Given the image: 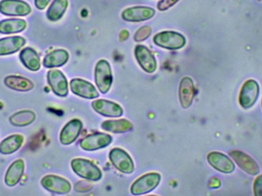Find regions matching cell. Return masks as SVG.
Segmentation results:
<instances>
[{
    "label": "cell",
    "instance_id": "7",
    "mask_svg": "<svg viewBox=\"0 0 262 196\" xmlns=\"http://www.w3.org/2000/svg\"><path fill=\"white\" fill-rule=\"evenodd\" d=\"M229 156L236 164L249 175L255 176L259 173V166L252 157L239 150L231 151Z\"/></svg>",
    "mask_w": 262,
    "mask_h": 196
},
{
    "label": "cell",
    "instance_id": "9",
    "mask_svg": "<svg viewBox=\"0 0 262 196\" xmlns=\"http://www.w3.org/2000/svg\"><path fill=\"white\" fill-rule=\"evenodd\" d=\"M41 185L49 192L55 193L66 194L71 190L70 183L57 176H46L41 180Z\"/></svg>",
    "mask_w": 262,
    "mask_h": 196
},
{
    "label": "cell",
    "instance_id": "8",
    "mask_svg": "<svg viewBox=\"0 0 262 196\" xmlns=\"http://www.w3.org/2000/svg\"><path fill=\"white\" fill-rule=\"evenodd\" d=\"M110 160L114 166L124 173H132L134 166L130 156L123 149H112L110 153Z\"/></svg>",
    "mask_w": 262,
    "mask_h": 196
},
{
    "label": "cell",
    "instance_id": "25",
    "mask_svg": "<svg viewBox=\"0 0 262 196\" xmlns=\"http://www.w3.org/2000/svg\"><path fill=\"white\" fill-rule=\"evenodd\" d=\"M26 28V21L18 18H10L0 21V33L12 34L23 32Z\"/></svg>",
    "mask_w": 262,
    "mask_h": 196
},
{
    "label": "cell",
    "instance_id": "18",
    "mask_svg": "<svg viewBox=\"0 0 262 196\" xmlns=\"http://www.w3.org/2000/svg\"><path fill=\"white\" fill-rule=\"evenodd\" d=\"M82 128V123L79 120H72L66 125L60 135L61 143L69 145L75 141Z\"/></svg>",
    "mask_w": 262,
    "mask_h": 196
},
{
    "label": "cell",
    "instance_id": "23",
    "mask_svg": "<svg viewBox=\"0 0 262 196\" xmlns=\"http://www.w3.org/2000/svg\"><path fill=\"white\" fill-rule=\"evenodd\" d=\"M24 141V137L18 134L10 136L4 139L0 143V153L4 155L13 154L18 150Z\"/></svg>",
    "mask_w": 262,
    "mask_h": 196
},
{
    "label": "cell",
    "instance_id": "10",
    "mask_svg": "<svg viewBox=\"0 0 262 196\" xmlns=\"http://www.w3.org/2000/svg\"><path fill=\"white\" fill-rule=\"evenodd\" d=\"M209 164L220 172L223 173H232L235 170L233 162L225 154L219 152H212L208 155Z\"/></svg>",
    "mask_w": 262,
    "mask_h": 196
},
{
    "label": "cell",
    "instance_id": "28",
    "mask_svg": "<svg viewBox=\"0 0 262 196\" xmlns=\"http://www.w3.org/2000/svg\"><path fill=\"white\" fill-rule=\"evenodd\" d=\"M68 0H55L49 7L47 12V17L51 21H57L64 15L67 9Z\"/></svg>",
    "mask_w": 262,
    "mask_h": 196
},
{
    "label": "cell",
    "instance_id": "21",
    "mask_svg": "<svg viewBox=\"0 0 262 196\" xmlns=\"http://www.w3.org/2000/svg\"><path fill=\"white\" fill-rule=\"evenodd\" d=\"M69 53L63 49H58L46 55L43 61V66L48 69L61 67L69 60Z\"/></svg>",
    "mask_w": 262,
    "mask_h": 196
},
{
    "label": "cell",
    "instance_id": "26",
    "mask_svg": "<svg viewBox=\"0 0 262 196\" xmlns=\"http://www.w3.org/2000/svg\"><path fill=\"white\" fill-rule=\"evenodd\" d=\"M104 130L112 133H126L132 129V123L127 120H108L102 123Z\"/></svg>",
    "mask_w": 262,
    "mask_h": 196
},
{
    "label": "cell",
    "instance_id": "4",
    "mask_svg": "<svg viewBox=\"0 0 262 196\" xmlns=\"http://www.w3.org/2000/svg\"><path fill=\"white\" fill-rule=\"evenodd\" d=\"M259 86L255 80H249L243 84L239 95V103L244 109L252 107L258 100Z\"/></svg>",
    "mask_w": 262,
    "mask_h": 196
},
{
    "label": "cell",
    "instance_id": "15",
    "mask_svg": "<svg viewBox=\"0 0 262 196\" xmlns=\"http://www.w3.org/2000/svg\"><path fill=\"white\" fill-rule=\"evenodd\" d=\"M92 106L96 112L105 117H118L123 114L122 108L119 105L108 100H95Z\"/></svg>",
    "mask_w": 262,
    "mask_h": 196
},
{
    "label": "cell",
    "instance_id": "13",
    "mask_svg": "<svg viewBox=\"0 0 262 196\" xmlns=\"http://www.w3.org/2000/svg\"><path fill=\"white\" fill-rule=\"evenodd\" d=\"M136 58L142 69L147 73H154L157 70V61L147 48L137 46L135 49Z\"/></svg>",
    "mask_w": 262,
    "mask_h": 196
},
{
    "label": "cell",
    "instance_id": "1",
    "mask_svg": "<svg viewBox=\"0 0 262 196\" xmlns=\"http://www.w3.org/2000/svg\"><path fill=\"white\" fill-rule=\"evenodd\" d=\"M154 41L160 47L169 50H177L185 46L186 38L178 32L166 31L156 35Z\"/></svg>",
    "mask_w": 262,
    "mask_h": 196
},
{
    "label": "cell",
    "instance_id": "20",
    "mask_svg": "<svg viewBox=\"0 0 262 196\" xmlns=\"http://www.w3.org/2000/svg\"><path fill=\"white\" fill-rule=\"evenodd\" d=\"M25 170V163L23 160H17L12 163L6 172L5 183L7 186H14L20 181Z\"/></svg>",
    "mask_w": 262,
    "mask_h": 196
},
{
    "label": "cell",
    "instance_id": "29",
    "mask_svg": "<svg viewBox=\"0 0 262 196\" xmlns=\"http://www.w3.org/2000/svg\"><path fill=\"white\" fill-rule=\"evenodd\" d=\"M151 29L149 26H143L140 28L134 35V40L136 41H144L145 39L148 38L150 35Z\"/></svg>",
    "mask_w": 262,
    "mask_h": 196
},
{
    "label": "cell",
    "instance_id": "30",
    "mask_svg": "<svg viewBox=\"0 0 262 196\" xmlns=\"http://www.w3.org/2000/svg\"><path fill=\"white\" fill-rule=\"evenodd\" d=\"M179 0H160L157 5V7H158L159 10L165 11L169 8L172 7Z\"/></svg>",
    "mask_w": 262,
    "mask_h": 196
},
{
    "label": "cell",
    "instance_id": "2",
    "mask_svg": "<svg viewBox=\"0 0 262 196\" xmlns=\"http://www.w3.org/2000/svg\"><path fill=\"white\" fill-rule=\"evenodd\" d=\"M72 167L75 173L82 178L92 181L101 180L102 176L98 166H95L92 162L84 159H75L72 160Z\"/></svg>",
    "mask_w": 262,
    "mask_h": 196
},
{
    "label": "cell",
    "instance_id": "33",
    "mask_svg": "<svg viewBox=\"0 0 262 196\" xmlns=\"http://www.w3.org/2000/svg\"><path fill=\"white\" fill-rule=\"evenodd\" d=\"M220 186H221V182L215 177L211 179L210 181H209V187L212 188V189H216V188L220 187Z\"/></svg>",
    "mask_w": 262,
    "mask_h": 196
},
{
    "label": "cell",
    "instance_id": "11",
    "mask_svg": "<svg viewBox=\"0 0 262 196\" xmlns=\"http://www.w3.org/2000/svg\"><path fill=\"white\" fill-rule=\"evenodd\" d=\"M48 81L55 95L60 97L67 96L69 93L68 81L62 72L52 70L48 73Z\"/></svg>",
    "mask_w": 262,
    "mask_h": 196
},
{
    "label": "cell",
    "instance_id": "17",
    "mask_svg": "<svg viewBox=\"0 0 262 196\" xmlns=\"http://www.w3.org/2000/svg\"><path fill=\"white\" fill-rule=\"evenodd\" d=\"M195 90L193 81L189 77H185L182 79L180 84V100L183 108L189 107L192 104Z\"/></svg>",
    "mask_w": 262,
    "mask_h": 196
},
{
    "label": "cell",
    "instance_id": "12",
    "mask_svg": "<svg viewBox=\"0 0 262 196\" xmlns=\"http://www.w3.org/2000/svg\"><path fill=\"white\" fill-rule=\"evenodd\" d=\"M112 141V137L107 134H96L88 136L81 140L80 145L84 150L93 151L108 146Z\"/></svg>",
    "mask_w": 262,
    "mask_h": 196
},
{
    "label": "cell",
    "instance_id": "24",
    "mask_svg": "<svg viewBox=\"0 0 262 196\" xmlns=\"http://www.w3.org/2000/svg\"><path fill=\"white\" fill-rule=\"evenodd\" d=\"M4 83L9 89L18 92H28L34 88L33 83L30 80L20 76L6 77Z\"/></svg>",
    "mask_w": 262,
    "mask_h": 196
},
{
    "label": "cell",
    "instance_id": "14",
    "mask_svg": "<svg viewBox=\"0 0 262 196\" xmlns=\"http://www.w3.org/2000/svg\"><path fill=\"white\" fill-rule=\"evenodd\" d=\"M155 14V10L146 6H134L128 8L123 12L122 17L128 21H141L149 19Z\"/></svg>",
    "mask_w": 262,
    "mask_h": 196
},
{
    "label": "cell",
    "instance_id": "31",
    "mask_svg": "<svg viewBox=\"0 0 262 196\" xmlns=\"http://www.w3.org/2000/svg\"><path fill=\"white\" fill-rule=\"evenodd\" d=\"M254 193L256 196H262V175L258 177L254 183Z\"/></svg>",
    "mask_w": 262,
    "mask_h": 196
},
{
    "label": "cell",
    "instance_id": "3",
    "mask_svg": "<svg viewBox=\"0 0 262 196\" xmlns=\"http://www.w3.org/2000/svg\"><path fill=\"white\" fill-rule=\"evenodd\" d=\"M112 81L113 78L109 63L105 60L98 61L95 69V82L100 92L102 94L108 92Z\"/></svg>",
    "mask_w": 262,
    "mask_h": 196
},
{
    "label": "cell",
    "instance_id": "32",
    "mask_svg": "<svg viewBox=\"0 0 262 196\" xmlns=\"http://www.w3.org/2000/svg\"><path fill=\"white\" fill-rule=\"evenodd\" d=\"M51 0H35V4L38 9H44Z\"/></svg>",
    "mask_w": 262,
    "mask_h": 196
},
{
    "label": "cell",
    "instance_id": "22",
    "mask_svg": "<svg viewBox=\"0 0 262 196\" xmlns=\"http://www.w3.org/2000/svg\"><path fill=\"white\" fill-rule=\"evenodd\" d=\"M20 59L23 64L29 70L36 72L41 67L40 58L37 52L31 48L23 49L20 53Z\"/></svg>",
    "mask_w": 262,
    "mask_h": 196
},
{
    "label": "cell",
    "instance_id": "27",
    "mask_svg": "<svg viewBox=\"0 0 262 196\" xmlns=\"http://www.w3.org/2000/svg\"><path fill=\"white\" fill-rule=\"evenodd\" d=\"M35 113L31 111H21L11 116L9 121L14 126H25L31 124L35 120Z\"/></svg>",
    "mask_w": 262,
    "mask_h": 196
},
{
    "label": "cell",
    "instance_id": "5",
    "mask_svg": "<svg viewBox=\"0 0 262 196\" xmlns=\"http://www.w3.org/2000/svg\"><path fill=\"white\" fill-rule=\"evenodd\" d=\"M160 176L157 173H149L139 178L131 186L133 195H143L154 190L160 183Z\"/></svg>",
    "mask_w": 262,
    "mask_h": 196
},
{
    "label": "cell",
    "instance_id": "16",
    "mask_svg": "<svg viewBox=\"0 0 262 196\" xmlns=\"http://www.w3.org/2000/svg\"><path fill=\"white\" fill-rule=\"evenodd\" d=\"M71 90L75 95L86 99L97 98L99 96L96 89L84 80H72L71 81Z\"/></svg>",
    "mask_w": 262,
    "mask_h": 196
},
{
    "label": "cell",
    "instance_id": "19",
    "mask_svg": "<svg viewBox=\"0 0 262 196\" xmlns=\"http://www.w3.org/2000/svg\"><path fill=\"white\" fill-rule=\"evenodd\" d=\"M26 44V39L21 36L8 37L0 39V55H8L18 52Z\"/></svg>",
    "mask_w": 262,
    "mask_h": 196
},
{
    "label": "cell",
    "instance_id": "34",
    "mask_svg": "<svg viewBox=\"0 0 262 196\" xmlns=\"http://www.w3.org/2000/svg\"><path fill=\"white\" fill-rule=\"evenodd\" d=\"M258 2H261L262 0H258Z\"/></svg>",
    "mask_w": 262,
    "mask_h": 196
},
{
    "label": "cell",
    "instance_id": "6",
    "mask_svg": "<svg viewBox=\"0 0 262 196\" xmlns=\"http://www.w3.org/2000/svg\"><path fill=\"white\" fill-rule=\"evenodd\" d=\"M29 4L21 0H3L0 2V12L3 15L25 16L31 12Z\"/></svg>",
    "mask_w": 262,
    "mask_h": 196
}]
</instances>
